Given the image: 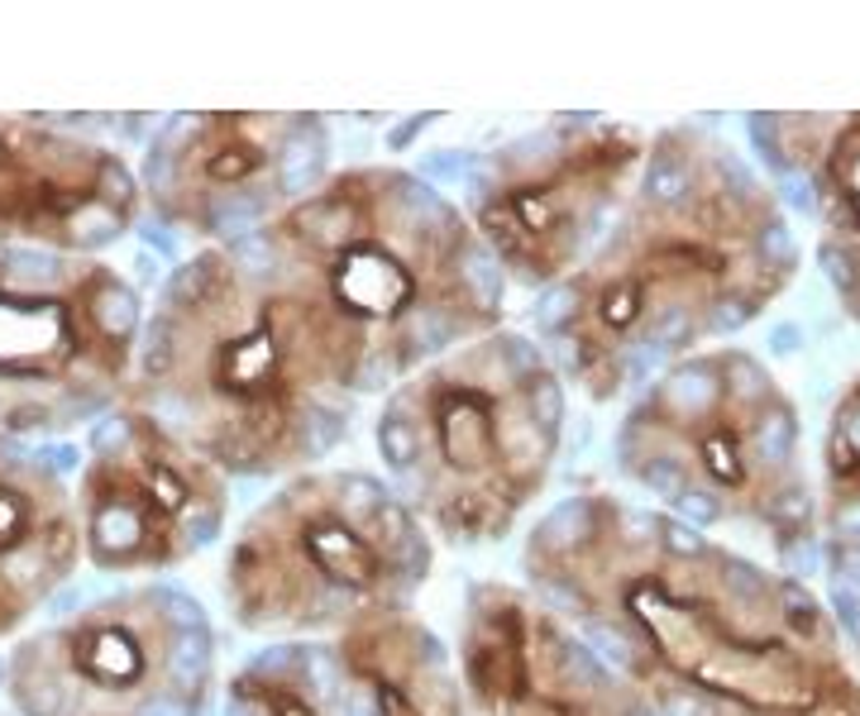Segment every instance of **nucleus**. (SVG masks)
Listing matches in <instances>:
<instances>
[{
  "label": "nucleus",
  "mask_w": 860,
  "mask_h": 716,
  "mask_svg": "<svg viewBox=\"0 0 860 716\" xmlns=\"http://www.w3.org/2000/svg\"><path fill=\"white\" fill-rule=\"evenodd\" d=\"M798 268L765 182L698 129H665L636 196L540 311L545 354L593 401L655 382L694 349L751 325Z\"/></svg>",
  "instance_id": "f257e3e1"
},
{
  "label": "nucleus",
  "mask_w": 860,
  "mask_h": 716,
  "mask_svg": "<svg viewBox=\"0 0 860 716\" xmlns=\"http://www.w3.org/2000/svg\"><path fill=\"white\" fill-rule=\"evenodd\" d=\"M129 406L239 478H297L350 440L358 397L264 243L201 249L143 321Z\"/></svg>",
  "instance_id": "f03ea898"
},
{
  "label": "nucleus",
  "mask_w": 860,
  "mask_h": 716,
  "mask_svg": "<svg viewBox=\"0 0 860 716\" xmlns=\"http://www.w3.org/2000/svg\"><path fill=\"white\" fill-rule=\"evenodd\" d=\"M268 263L311 301L354 397L502 325V282L469 215L397 163L340 167L278 215Z\"/></svg>",
  "instance_id": "7ed1b4c3"
},
{
  "label": "nucleus",
  "mask_w": 860,
  "mask_h": 716,
  "mask_svg": "<svg viewBox=\"0 0 860 716\" xmlns=\"http://www.w3.org/2000/svg\"><path fill=\"white\" fill-rule=\"evenodd\" d=\"M387 487L444 544L512 535L565 444V378L522 329H487L416 368L378 406Z\"/></svg>",
  "instance_id": "20e7f679"
},
{
  "label": "nucleus",
  "mask_w": 860,
  "mask_h": 716,
  "mask_svg": "<svg viewBox=\"0 0 860 716\" xmlns=\"http://www.w3.org/2000/svg\"><path fill=\"white\" fill-rule=\"evenodd\" d=\"M798 440V415L765 364L745 349H722L679 358L641 387L616 430V464L674 507V521L708 530L745 516L784 554L817 535Z\"/></svg>",
  "instance_id": "39448f33"
},
{
  "label": "nucleus",
  "mask_w": 860,
  "mask_h": 716,
  "mask_svg": "<svg viewBox=\"0 0 860 716\" xmlns=\"http://www.w3.org/2000/svg\"><path fill=\"white\" fill-rule=\"evenodd\" d=\"M430 568V530L387 478L368 468H311L244 521L225 587L244 630L344 636L373 616L407 611Z\"/></svg>",
  "instance_id": "423d86ee"
},
{
  "label": "nucleus",
  "mask_w": 860,
  "mask_h": 716,
  "mask_svg": "<svg viewBox=\"0 0 860 716\" xmlns=\"http://www.w3.org/2000/svg\"><path fill=\"white\" fill-rule=\"evenodd\" d=\"M139 335V292L115 268L0 243V435H63L110 415Z\"/></svg>",
  "instance_id": "0eeeda50"
},
{
  "label": "nucleus",
  "mask_w": 860,
  "mask_h": 716,
  "mask_svg": "<svg viewBox=\"0 0 860 716\" xmlns=\"http://www.w3.org/2000/svg\"><path fill=\"white\" fill-rule=\"evenodd\" d=\"M641 163L645 143L631 124L559 115L483 158L464 215L502 282L559 286L608 235Z\"/></svg>",
  "instance_id": "6e6552de"
},
{
  "label": "nucleus",
  "mask_w": 860,
  "mask_h": 716,
  "mask_svg": "<svg viewBox=\"0 0 860 716\" xmlns=\"http://www.w3.org/2000/svg\"><path fill=\"white\" fill-rule=\"evenodd\" d=\"M330 129L297 110L172 115L143 158V196L158 220L229 249L287 215L330 172Z\"/></svg>",
  "instance_id": "1a4fd4ad"
},
{
  "label": "nucleus",
  "mask_w": 860,
  "mask_h": 716,
  "mask_svg": "<svg viewBox=\"0 0 860 716\" xmlns=\"http://www.w3.org/2000/svg\"><path fill=\"white\" fill-rule=\"evenodd\" d=\"M77 501L96 568H168L215 544L225 525V473L149 411L100 415L86 440Z\"/></svg>",
  "instance_id": "9d476101"
},
{
  "label": "nucleus",
  "mask_w": 860,
  "mask_h": 716,
  "mask_svg": "<svg viewBox=\"0 0 860 716\" xmlns=\"http://www.w3.org/2000/svg\"><path fill=\"white\" fill-rule=\"evenodd\" d=\"M459 673L473 716H659L565 616L507 583L464 593Z\"/></svg>",
  "instance_id": "9b49d317"
},
{
  "label": "nucleus",
  "mask_w": 860,
  "mask_h": 716,
  "mask_svg": "<svg viewBox=\"0 0 860 716\" xmlns=\"http://www.w3.org/2000/svg\"><path fill=\"white\" fill-rule=\"evenodd\" d=\"M139 196L120 153L39 115H0V243L86 258L135 225Z\"/></svg>",
  "instance_id": "f8f14e48"
},
{
  "label": "nucleus",
  "mask_w": 860,
  "mask_h": 716,
  "mask_svg": "<svg viewBox=\"0 0 860 716\" xmlns=\"http://www.w3.org/2000/svg\"><path fill=\"white\" fill-rule=\"evenodd\" d=\"M340 716H469L450 650L411 611H387L335 636Z\"/></svg>",
  "instance_id": "ddd939ff"
},
{
  "label": "nucleus",
  "mask_w": 860,
  "mask_h": 716,
  "mask_svg": "<svg viewBox=\"0 0 860 716\" xmlns=\"http://www.w3.org/2000/svg\"><path fill=\"white\" fill-rule=\"evenodd\" d=\"M344 664L335 644L278 640L235 673L225 716H340Z\"/></svg>",
  "instance_id": "4468645a"
},
{
  "label": "nucleus",
  "mask_w": 860,
  "mask_h": 716,
  "mask_svg": "<svg viewBox=\"0 0 860 716\" xmlns=\"http://www.w3.org/2000/svg\"><path fill=\"white\" fill-rule=\"evenodd\" d=\"M10 679V673H6V659H0V683H6Z\"/></svg>",
  "instance_id": "2eb2a0df"
}]
</instances>
